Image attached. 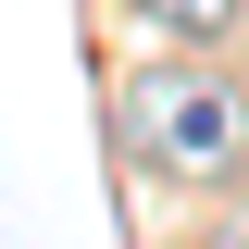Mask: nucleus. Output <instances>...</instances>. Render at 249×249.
<instances>
[{
  "instance_id": "f257e3e1",
  "label": "nucleus",
  "mask_w": 249,
  "mask_h": 249,
  "mask_svg": "<svg viewBox=\"0 0 249 249\" xmlns=\"http://www.w3.org/2000/svg\"><path fill=\"white\" fill-rule=\"evenodd\" d=\"M124 150L150 162L162 187H224L249 162V88L212 75V62H150V75H124Z\"/></svg>"
},
{
  "instance_id": "f03ea898",
  "label": "nucleus",
  "mask_w": 249,
  "mask_h": 249,
  "mask_svg": "<svg viewBox=\"0 0 249 249\" xmlns=\"http://www.w3.org/2000/svg\"><path fill=\"white\" fill-rule=\"evenodd\" d=\"M150 37H175V50H212V37H237V13L249 0H124Z\"/></svg>"
}]
</instances>
